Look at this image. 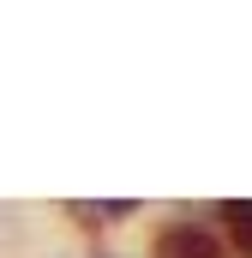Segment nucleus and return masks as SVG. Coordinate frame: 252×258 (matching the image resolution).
I'll return each mask as SVG.
<instances>
[{
  "mask_svg": "<svg viewBox=\"0 0 252 258\" xmlns=\"http://www.w3.org/2000/svg\"><path fill=\"white\" fill-rule=\"evenodd\" d=\"M150 258H222V240H216V234H210L204 222L180 216V222H168V228L156 234Z\"/></svg>",
  "mask_w": 252,
  "mask_h": 258,
  "instance_id": "nucleus-1",
  "label": "nucleus"
},
{
  "mask_svg": "<svg viewBox=\"0 0 252 258\" xmlns=\"http://www.w3.org/2000/svg\"><path fill=\"white\" fill-rule=\"evenodd\" d=\"M216 216L228 222V234H234V252H240V258H252V198H228Z\"/></svg>",
  "mask_w": 252,
  "mask_h": 258,
  "instance_id": "nucleus-2",
  "label": "nucleus"
},
{
  "mask_svg": "<svg viewBox=\"0 0 252 258\" xmlns=\"http://www.w3.org/2000/svg\"><path fill=\"white\" fill-rule=\"evenodd\" d=\"M90 216L96 222H120V216H132V198H102V204H90Z\"/></svg>",
  "mask_w": 252,
  "mask_h": 258,
  "instance_id": "nucleus-3",
  "label": "nucleus"
},
{
  "mask_svg": "<svg viewBox=\"0 0 252 258\" xmlns=\"http://www.w3.org/2000/svg\"><path fill=\"white\" fill-rule=\"evenodd\" d=\"M96 258H114V252H96Z\"/></svg>",
  "mask_w": 252,
  "mask_h": 258,
  "instance_id": "nucleus-4",
  "label": "nucleus"
}]
</instances>
